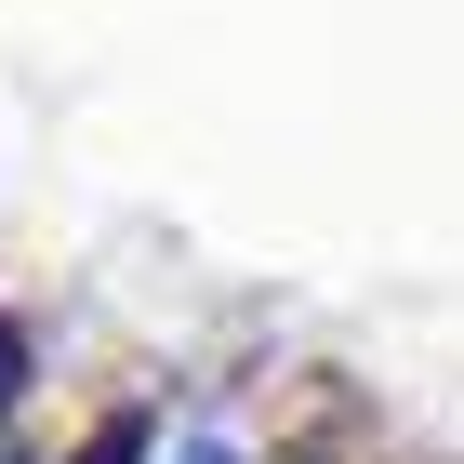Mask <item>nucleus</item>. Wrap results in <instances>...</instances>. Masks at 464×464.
I'll return each instance as SVG.
<instances>
[{"instance_id": "1", "label": "nucleus", "mask_w": 464, "mask_h": 464, "mask_svg": "<svg viewBox=\"0 0 464 464\" xmlns=\"http://www.w3.org/2000/svg\"><path fill=\"white\" fill-rule=\"evenodd\" d=\"M80 464H133V425H107V438H93V451H80Z\"/></svg>"}, {"instance_id": "2", "label": "nucleus", "mask_w": 464, "mask_h": 464, "mask_svg": "<svg viewBox=\"0 0 464 464\" xmlns=\"http://www.w3.org/2000/svg\"><path fill=\"white\" fill-rule=\"evenodd\" d=\"M0 398H14V319H0Z\"/></svg>"}, {"instance_id": "3", "label": "nucleus", "mask_w": 464, "mask_h": 464, "mask_svg": "<svg viewBox=\"0 0 464 464\" xmlns=\"http://www.w3.org/2000/svg\"><path fill=\"white\" fill-rule=\"evenodd\" d=\"M186 464H226V451H186Z\"/></svg>"}]
</instances>
